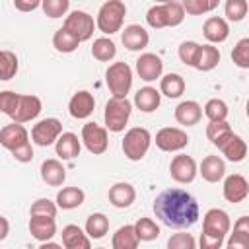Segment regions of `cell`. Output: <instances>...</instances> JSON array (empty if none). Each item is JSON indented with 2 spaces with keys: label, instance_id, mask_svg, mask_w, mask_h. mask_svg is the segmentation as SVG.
Instances as JSON below:
<instances>
[{
  "label": "cell",
  "instance_id": "484cf974",
  "mask_svg": "<svg viewBox=\"0 0 249 249\" xmlns=\"http://www.w3.org/2000/svg\"><path fill=\"white\" fill-rule=\"evenodd\" d=\"M160 101H161V93L152 88V86H146V88H140L136 93H134V105L142 111V113H154L158 107H160Z\"/></svg>",
  "mask_w": 249,
  "mask_h": 249
},
{
  "label": "cell",
  "instance_id": "5bb4252c",
  "mask_svg": "<svg viewBox=\"0 0 249 249\" xmlns=\"http://www.w3.org/2000/svg\"><path fill=\"white\" fill-rule=\"evenodd\" d=\"M27 142H29V132L23 124L12 123V124H6L4 128H0V144L6 150L14 152V150H18L19 146H23Z\"/></svg>",
  "mask_w": 249,
  "mask_h": 249
},
{
  "label": "cell",
  "instance_id": "ba28073f",
  "mask_svg": "<svg viewBox=\"0 0 249 249\" xmlns=\"http://www.w3.org/2000/svg\"><path fill=\"white\" fill-rule=\"evenodd\" d=\"M60 134H62V123L58 119H54V117L41 119L31 128V140L37 146H51L53 142L58 140Z\"/></svg>",
  "mask_w": 249,
  "mask_h": 249
},
{
  "label": "cell",
  "instance_id": "603a6c76",
  "mask_svg": "<svg viewBox=\"0 0 249 249\" xmlns=\"http://www.w3.org/2000/svg\"><path fill=\"white\" fill-rule=\"evenodd\" d=\"M56 146V156L60 160H74L80 156V150H82V144L78 140V136L74 132H62L58 136V140L54 142Z\"/></svg>",
  "mask_w": 249,
  "mask_h": 249
},
{
  "label": "cell",
  "instance_id": "1f68e13d",
  "mask_svg": "<svg viewBox=\"0 0 249 249\" xmlns=\"http://www.w3.org/2000/svg\"><path fill=\"white\" fill-rule=\"evenodd\" d=\"M113 249H138V237L132 226H123L113 233Z\"/></svg>",
  "mask_w": 249,
  "mask_h": 249
},
{
  "label": "cell",
  "instance_id": "b9f144b4",
  "mask_svg": "<svg viewBox=\"0 0 249 249\" xmlns=\"http://www.w3.org/2000/svg\"><path fill=\"white\" fill-rule=\"evenodd\" d=\"M231 60L239 68H249V39L237 41V45L231 51Z\"/></svg>",
  "mask_w": 249,
  "mask_h": 249
},
{
  "label": "cell",
  "instance_id": "e0dca14e",
  "mask_svg": "<svg viewBox=\"0 0 249 249\" xmlns=\"http://www.w3.org/2000/svg\"><path fill=\"white\" fill-rule=\"evenodd\" d=\"M121 41H123V45H124L128 51H142V49L148 47L150 35H148V31H146L142 25L132 23V25H126V27H124V31H123V35H121Z\"/></svg>",
  "mask_w": 249,
  "mask_h": 249
},
{
  "label": "cell",
  "instance_id": "4316f807",
  "mask_svg": "<svg viewBox=\"0 0 249 249\" xmlns=\"http://www.w3.org/2000/svg\"><path fill=\"white\" fill-rule=\"evenodd\" d=\"M41 179L51 187H60L66 179V169L58 160H45L41 163Z\"/></svg>",
  "mask_w": 249,
  "mask_h": 249
},
{
  "label": "cell",
  "instance_id": "3957f363",
  "mask_svg": "<svg viewBox=\"0 0 249 249\" xmlns=\"http://www.w3.org/2000/svg\"><path fill=\"white\" fill-rule=\"evenodd\" d=\"M130 113H132V103L126 97H123V99L111 97L105 103V113H103L107 130H111V132L124 130V126H126V123L130 119Z\"/></svg>",
  "mask_w": 249,
  "mask_h": 249
},
{
  "label": "cell",
  "instance_id": "52a82bcc",
  "mask_svg": "<svg viewBox=\"0 0 249 249\" xmlns=\"http://www.w3.org/2000/svg\"><path fill=\"white\" fill-rule=\"evenodd\" d=\"M41 113V99L37 95H23V93H18V99H16V105L10 113V119L14 123H29L33 119H37Z\"/></svg>",
  "mask_w": 249,
  "mask_h": 249
},
{
  "label": "cell",
  "instance_id": "2e32d148",
  "mask_svg": "<svg viewBox=\"0 0 249 249\" xmlns=\"http://www.w3.org/2000/svg\"><path fill=\"white\" fill-rule=\"evenodd\" d=\"M249 195V183L243 175L239 173H233V175H228L226 181H224V198L231 204L235 202H241L245 200Z\"/></svg>",
  "mask_w": 249,
  "mask_h": 249
},
{
  "label": "cell",
  "instance_id": "d6a6232c",
  "mask_svg": "<svg viewBox=\"0 0 249 249\" xmlns=\"http://www.w3.org/2000/svg\"><path fill=\"white\" fill-rule=\"evenodd\" d=\"M91 54H93V58H97V60H101V62H109L111 58H115L117 47H115V43H113L111 39L99 37V39H95L93 45H91Z\"/></svg>",
  "mask_w": 249,
  "mask_h": 249
},
{
  "label": "cell",
  "instance_id": "30bf717a",
  "mask_svg": "<svg viewBox=\"0 0 249 249\" xmlns=\"http://www.w3.org/2000/svg\"><path fill=\"white\" fill-rule=\"evenodd\" d=\"M230 226H231V222H230L228 212H224L222 208H210L202 220V233L224 239L226 233L230 231Z\"/></svg>",
  "mask_w": 249,
  "mask_h": 249
},
{
  "label": "cell",
  "instance_id": "816d5d0a",
  "mask_svg": "<svg viewBox=\"0 0 249 249\" xmlns=\"http://www.w3.org/2000/svg\"><path fill=\"white\" fill-rule=\"evenodd\" d=\"M222 243H224L222 237H212V235H206V233H200V239H198L200 249H220Z\"/></svg>",
  "mask_w": 249,
  "mask_h": 249
},
{
  "label": "cell",
  "instance_id": "bcb514c9",
  "mask_svg": "<svg viewBox=\"0 0 249 249\" xmlns=\"http://www.w3.org/2000/svg\"><path fill=\"white\" fill-rule=\"evenodd\" d=\"M247 16V2L245 0H228L226 2V18L230 21H241Z\"/></svg>",
  "mask_w": 249,
  "mask_h": 249
},
{
  "label": "cell",
  "instance_id": "7a4b0ae2",
  "mask_svg": "<svg viewBox=\"0 0 249 249\" xmlns=\"http://www.w3.org/2000/svg\"><path fill=\"white\" fill-rule=\"evenodd\" d=\"M124 16H126V6H124V2H121V0H109V2H105V4L99 8L95 25L99 27L101 33L113 35V33L121 31Z\"/></svg>",
  "mask_w": 249,
  "mask_h": 249
},
{
  "label": "cell",
  "instance_id": "8992f818",
  "mask_svg": "<svg viewBox=\"0 0 249 249\" xmlns=\"http://www.w3.org/2000/svg\"><path fill=\"white\" fill-rule=\"evenodd\" d=\"M62 27L82 43V41L91 39L93 29H95V23H93V18H91L88 12H84V10H74L72 14L66 16Z\"/></svg>",
  "mask_w": 249,
  "mask_h": 249
},
{
  "label": "cell",
  "instance_id": "9f6ffc18",
  "mask_svg": "<svg viewBox=\"0 0 249 249\" xmlns=\"http://www.w3.org/2000/svg\"><path fill=\"white\" fill-rule=\"evenodd\" d=\"M39 249H64V247L58 245V243H53V241H45V243L39 245Z\"/></svg>",
  "mask_w": 249,
  "mask_h": 249
},
{
  "label": "cell",
  "instance_id": "8d00e7d4",
  "mask_svg": "<svg viewBox=\"0 0 249 249\" xmlns=\"http://www.w3.org/2000/svg\"><path fill=\"white\" fill-rule=\"evenodd\" d=\"M18 74V56L12 51H0V80H12Z\"/></svg>",
  "mask_w": 249,
  "mask_h": 249
},
{
  "label": "cell",
  "instance_id": "9c48e42d",
  "mask_svg": "<svg viewBox=\"0 0 249 249\" xmlns=\"http://www.w3.org/2000/svg\"><path fill=\"white\" fill-rule=\"evenodd\" d=\"M82 142L88 148L89 154L99 156L107 150L109 146V136H107V128L99 126L97 123H86L82 126Z\"/></svg>",
  "mask_w": 249,
  "mask_h": 249
},
{
  "label": "cell",
  "instance_id": "f35d334b",
  "mask_svg": "<svg viewBox=\"0 0 249 249\" xmlns=\"http://www.w3.org/2000/svg\"><path fill=\"white\" fill-rule=\"evenodd\" d=\"M181 6H183V12L191 16H200V14L214 10L218 6V0H185L181 2Z\"/></svg>",
  "mask_w": 249,
  "mask_h": 249
},
{
  "label": "cell",
  "instance_id": "f546056e",
  "mask_svg": "<svg viewBox=\"0 0 249 249\" xmlns=\"http://www.w3.org/2000/svg\"><path fill=\"white\" fill-rule=\"evenodd\" d=\"M160 91L163 95L171 97V99L183 95V91H185V80H183V76L181 74H173V72L171 74H165L161 78V82H160Z\"/></svg>",
  "mask_w": 249,
  "mask_h": 249
},
{
  "label": "cell",
  "instance_id": "ab89813d",
  "mask_svg": "<svg viewBox=\"0 0 249 249\" xmlns=\"http://www.w3.org/2000/svg\"><path fill=\"white\" fill-rule=\"evenodd\" d=\"M163 10H165V18H167V27H175V25L183 23L185 12H183L181 2L167 0V2H163Z\"/></svg>",
  "mask_w": 249,
  "mask_h": 249
},
{
  "label": "cell",
  "instance_id": "277c9868",
  "mask_svg": "<svg viewBox=\"0 0 249 249\" xmlns=\"http://www.w3.org/2000/svg\"><path fill=\"white\" fill-rule=\"evenodd\" d=\"M105 82L109 86V91L113 97H126V93L132 88V70L126 62H113L105 72Z\"/></svg>",
  "mask_w": 249,
  "mask_h": 249
},
{
  "label": "cell",
  "instance_id": "d590c367",
  "mask_svg": "<svg viewBox=\"0 0 249 249\" xmlns=\"http://www.w3.org/2000/svg\"><path fill=\"white\" fill-rule=\"evenodd\" d=\"M231 132L233 130L226 121H218V123H208L206 124V136L214 146H220Z\"/></svg>",
  "mask_w": 249,
  "mask_h": 249
},
{
  "label": "cell",
  "instance_id": "f5cc1de1",
  "mask_svg": "<svg viewBox=\"0 0 249 249\" xmlns=\"http://www.w3.org/2000/svg\"><path fill=\"white\" fill-rule=\"evenodd\" d=\"M14 6H16V10H19V12H31V10L39 8V6H41V2H39V0H31V2L16 0V2H14Z\"/></svg>",
  "mask_w": 249,
  "mask_h": 249
},
{
  "label": "cell",
  "instance_id": "d4e9b609",
  "mask_svg": "<svg viewBox=\"0 0 249 249\" xmlns=\"http://www.w3.org/2000/svg\"><path fill=\"white\" fill-rule=\"evenodd\" d=\"M62 245L64 249H91L89 237L76 224H68L62 228Z\"/></svg>",
  "mask_w": 249,
  "mask_h": 249
},
{
  "label": "cell",
  "instance_id": "6da1fadb",
  "mask_svg": "<svg viewBox=\"0 0 249 249\" xmlns=\"http://www.w3.org/2000/svg\"><path fill=\"white\" fill-rule=\"evenodd\" d=\"M154 214L167 228L185 230L196 224L200 208L196 198L185 189H165L154 200Z\"/></svg>",
  "mask_w": 249,
  "mask_h": 249
},
{
  "label": "cell",
  "instance_id": "ffe728a7",
  "mask_svg": "<svg viewBox=\"0 0 249 249\" xmlns=\"http://www.w3.org/2000/svg\"><path fill=\"white\" fill-rule=\"evenodd\" d=\"M200 119H202V107L196 101L187 99V101H181L175 107V121L179 124H183V126H193Z\"/></svg>",
  "mask_w": 249,
  "mask_h": 249
},
{
  "label": "cell",
  "instance_id": "db71d44e",
  "mask_svg": "<svg viewBox=\"0 0 249 249\" xmlns=\"http://www.w3.org/2000/svg\"><path fill=\"white\" fill-rule=\"evenodd\" d=\"M233 230L235 231H243V233H249V218L247 216H241L235 224H233Z\"/></svg>",
  "mask_w": 249,
  "mask_h": 249
},
{
  "label": "cell",
  "instance_id": "7dc6e473",
  "mask_svg": "<svg viewBox=\"0 0 249 249\" xmlns=\"http://www.w3.org/2000/svg\"><path fill=\"white\" fill-rule=\"evenodd\" d=\"M198 49H200L198 43H195V41H183L179 45V58H181V62H185L187 66H193L195 60H196Z\"/></svg>",
  "mask_w": 249,
  "mask_h": 249
},
{
  "label": "cell",
  "instance_id": "4fadbf2b",
  "mask_svg": "<svg viewBox=\"0 0 249 249\" xmlns=\"http://www.w3.org/2000/svg\"><path fill=\"white\" fill-rule=\"evenodd\" d=\"M136 72H138L140 80H144V82H154V80H158V78L161 76V72H163V62H161V58H160L158 54H154V53H144V54H140L138 60H136Z\"/></svg>",
  "mask_w": 249,
  "mask_h": 249
},
{
  "label": "cell",
  "instance_id": "ee69618b",
  "mask_svg": "<svg viewBox=\"0 0 249 249\" xmlns=\"http://www.w3.org/2000/svg\"><path fill=\"white\" fill-rule=\"evenodd\" d=\"M167 249H196V241L191 233L179 231L167 239Z\"/></svg>",
  "mask_w": 249,
  "mask_h": 249
},
{
  "label": "cell",
  "instance_id": "c3c4849f",
  "mask_svg": "<svg viewBox=\"0 0 249 249\" xmlns=\"http://www.w3.org/2000/svg\"><path fill=\"white\" fill-rule=\"evenodd\" d=\"M16 99H18V93L16 91H10V89L0 91V111L10 117V113H12L14 105H16Z\"/></svg>",
  "mask_w": 249,
  "mask_h": 249
},
{
  "label": "cell",
  "instance_id": "5b68a950",
  "mask_svg": "<svg viewBox=\"0 0 249 249\" xmlns=\"http://www.w3.org/2000/svg\"><path fill=\"white\" fill-rule=\"evenodd\" d=\"M150 144H152L150 132L142 126H134V128L126 130V134L123 138V152L130 161H138L146 156Z\"/></svg>",
  "mask_w": 249,
  "mask_h": 249
},
{
  "label": "cell",
  "instance_id": "7c38bea8",
  "mask_svg": "<svg viewBox=\"0 0 249 249\" xmlns=\"http://www.w3.org/2000/svg\"><path fill=\"white\" fill-rule=\"evenodd\" d=\"M169 173L177 183H191V181H195V177L198 173L196 171V161L187 154H179L171 160Z\"/></svg>",
  "mask_w": 249,
  "mask_h": 249
},
{
  "label": "cell",
  "instance_id": "681fc988",
  "mask_svg": "<svg viewBox=\"0 0 249 249\" xmlns=\"http://www.w3.org/2000/svg\"><path fill=\"white\" fill-rule=\"evenodd\" d=\"M228 249H249V233L235 231L228 239Z\"/></svg>",
  "mask_w": 249,
  "mask_h": 249
},
{
  "label": "cell",
  "instance_id": "7402d4cb",
  "mask_svg": "<svg viewBox=\"0 0 249 249\" xmlns=\"http://www.w3.org/2000/svg\"><path fill=\"white\" fill-rule=\"evenodd\" d=\"M218 150H220L230 161H241V160H245V156H247V144H245V140H243L239 134H233V132L218 146Z\"/></svg>",
  "mask_w": 249,
  "mask_h": 249
},
{
  "label": "cell",
  "instance_id": "836d02e7",
  "mask_svg": "<svg viewBox=\"0 0 249 249\" xmlns=\"http://www.w3.org/2000/svg\"><path fill=\"white\" fill-rule=\"evenodd\" d=\"M78 45H80V41H78L74 35H70L64 27L56 29L54 35H53V47H54L58 53H74V51L78 49Z\"/></svg>",
  "mask_w": 249,
  "mask_h": 249
},
{
  "label": "cell",
  "instance_id": "f6af8a7d",
  "mask_svg": "<svg viewBox=\"0 0 249 249\" xmlns=\"http://www.w3.org/2000/svg\"><path fill=\"white\" fill-rule=\"evenodd\" d=\"M41 8L49 18H62L68 12L70 2L68 0H45L41 2Z\"/></svg>",
  "mask_w": 249,
  "mask_h": 249
},
{
  "label": "cell",
  "instance_id": "7bdbcfd3",
  "mask_svg": "<svg viewBox=\"0 0 249 249\" xmlns=\"http://www.w3.org/2000/svg\"><path fill=\"white\" fill-rule=\"evenodd\" d=\"M31 216H47V218H54L56 216V204L49 198H37L31 208H29Z\"/></svg>",
  "mask_w": 249,
  "mask_h": 249
},
{
  "label": "cell",
  "instance_id": "ac0fdd59",
  "mask_svg": "<svg viewBox=\"0 0 249 249\" xmlns=\"http://www.w3.org/2000/svg\"><path fill=\"white\" fill-rule=\"evenodd\" d=\"M29 231L41 243L51 241L56 233V222H54V218H47V216H31L29 218Z\"/></svg>",
  "mask_w": 249,
  "mask_h": 249
},
{
  "label": "cell",
  "instance_id": "f1b7e54d",
  "mask_svg": "<svg viewBox=\"0 0 249 249\" xmlns=\"http://www.w3.org/2000/svg\"><path fill=\"white\" fill-rule=\"evenodd\" d=\"M218 62H220V51L212 45H200L193 68H196L200 72H210L218 66Z\"/></svg>",
  "mask_w": 249,
  "mask_h": 249
},
{
  "label": "cell",
  "instance_id": "f907efd6",
  "mask_svg": "<svg viewBox=\"0 0 249 249\" xmlns=\"http://www.w3.org/2000/svg\"><path fill=\"white\" fill-rule=\"evenodd\" d=\"M12 156H14L18 161H21V163L31 161V160H33V146H31V142H27V144L19 146L18 150H14V152H12Z\"/></svg>",
  "mask_w": 249,
  "mask_h": 249
},
{
  "label": "cell",
  "instance_id": "d6986e66",
  "mask_svg": "<svg viewBox=\"0 0 249 249\" xmlns=\"http://www.w3.org/2000/svg\"><path fill=\"white\" fill-rule=\"evenodd\" d=\"M202 33L206 37V41L210 43H224L230 35V25L224 18H218V16H212L204 21L202 25Z\"/></svg>",
  "mask_w": 249,
  "mask_h": 249
},
{
  "label": "cell",
  "instance_id": "60d3db41",
  "mask_svg": "<svg viewBox=\"0 0 249 249\" xmlns=\"http://www.w3.org/2000/svg\"><path fill=\"white\" fill-rule=\"evenodd\" d=\"M146 21H148V25L154 27V29L167 27V18H165V10H163V2H161V4H154V6L146 12Z\"/></svg>",
  "mask_w": 249,
  "mask_h": 249
},
{
  "label": "cell",
  "instance_id": "8fae6325",
  "mask_svg": "<svg viewBox=\"0 0 249 249\" xmlns=\"http://www.w3.org/2000/svg\"><path fill=\"white\" fill-rule=\"evenodd\" d=\"M189 144V136L185 130L175 128V126H165L158 130L156 134V146L161 152H179Z\"/></svg>",
  "mask_w": 249,
  "mask_h": 249
},
{
  "label": "cell",
  "instance_id": "83f0119b",
  "mask_svg": "<svg viewBox=\"0 0 249 249\" xmlns=\"http://www.w3.org/2000/svg\"><path fill=\"white\" fill-rule=\"evenodd\" d=\"M86 195L80 187H62L58 193H56V208H62V210H72V208H78L82 202H84Z\"/></svg>",
  "mask_w": 249,
  "mask_h": 249
},
{
  "label": "cell",
  "instance_id": "6f0895ef",
  "mask_svg": "<svg viewBox=\"0 0 249 249\" xmlns=\"http://www.w3.org/2000/svg\"><path fill=\"white\" fill-rule=\"evenodd\" d=\"M95 249H105V247H95Z\"/></svg>",
  "mask_w": 249,
  "mask_h": 249
},
{
  "label": "cell",
  "instance_id": "cb8c5ba5",
  "mask_svg": "<svg viewBox=\"0 0 249 249\" xmlns=\"http://www.w3.org/2000/svg\"><path fill=\"white\" fill-rule=\"evenodd\" d=\"M136 198V191L130 183H115L109 189V202L115 208H128Z\"/></svg>",
  "mask_w": 249,
  "mask_h": 249
},
{
  "label": "cell",
  "instance_id": "74e56055",
  "mask_svg": "<svg viewBox=\"0 0 249 249\" xmlns=\"http://www.w3.org/2000/svg\"><path fill=\"white\" fill-rule=\"evenodd\" d=\"M204 115L208 117L210 123H218V121H226L228 117V105L222 99H210L204 105Z\"/></svg>",
  "mask_w": 249,
  "mask_h": 249
},
{
  "label": "cell",
  "instance_id": "44dd1931",
  "mask_svg": "<svg viewBox=\"0 0 249 249\" xmlns=\"http://www.w3.org/2000/svg\"><path fill=\"white\" fill-rule=\"evenodd\" d=\"M204 181L208 183H218L224 179L226 175V163L220 156H206L202 161H200V171Z\"/></svg>",
  "mask_w": 249,
  "mask_h": 249
},
{
  "label": "cell",
  "instance_id": "4dcf8cb0",
  "mask_svg": "<svg viewBox=\"0 0 249 249\" xmlns=\"http://www.w3.org/2000/svg\"><path fill=\"white\" fill-rule=\"evenodd\" d=\"M107 231H109V218L105 214L95 212V214L88 216V220H86V235L88 237L101 239Z\"/></svg>",
  "mask_w": 249,
  "mask_h": 249
},
{
  "label": "cell",
  "instance_id": "9a60e30c",
  "mask_svg": "<svg viewBox=\"0 0 249 249\" xmlns=\"http://www.w3.org/2000/svg\"><path fill=\"white\" fill-rule=\"evenodd\" d=\"M95 109V99L93 93H89L88 89H80L76 91L70 101H68V111L74 119H88Z\"/></svg>",
  "mask_w": 249,
  "mask_h": 249
},
{
  "label": "cell",
  "instance_id": "e575fe53",
  "mask_svg": "<svg viewBox=\"0 0 249 249\" xmlns=\"http://www.w3.org/2000/svg\"><path fill=\"white\" fill-rule=\"evenodd\" d=\"M132 228H134L138 241H152L160 235V226L152 218H140Z\"/></svg>",
  "mask_w": 249,
  "mask_h": 249
},
{
  "label": "cell",
  "instance_id": "11a10c76",
  "mask_svg": "<svg viewBox=\"0 0 249 249\" xmlns=\"http://www.w3.org/2000/svg\"><path fill=\"white\" fill-rule=\"evenodd\" d=\"M8 233H10V224H8V220L4 216H0V241L6 239Z\"/></svg>",
  "mask_w": 249,
  "mask_h": 249
}]
</instances>
